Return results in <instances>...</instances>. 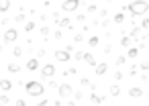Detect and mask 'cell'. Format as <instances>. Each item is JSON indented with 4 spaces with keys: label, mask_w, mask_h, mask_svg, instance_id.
<instances>
[{
    "label": "cell",
    "mask_w": 149,
    "mask_h": 106,
    "mask_svg": "<svg viewBox=\"0 0 149 106\" xmlns=\"http://www.w3.org/2000/svg\"><path fill=\"white\" fill-rule=\"evenodd\" d=\"M123 10H127L131 17H139V15H145L149 10V2H147V0H135V2L123 6Z\"/></svg>",
    "instance_id": "cell-1"
},
{
    "label": "cell",
    "mask_w": 149,
    "mask_h": 106,
    "mask_svg": "<svg viewBox=\"0 0 149 106\" xmlns=\"http://www.w3.org/2000/svg\"><path fill=\"white\" fill-rule=\"evenodd\" d=\"M25 92L29 96H43L45 94V86L41 82H37V80H31V82L25 84Z\"/></svg>",
    "instance_id": "cell-2"
},
{
    "label": "cell",
    "mask_w": 149,
    "mask_h": 106,
    "mask_svg": "<svg viewBox=\"0 0 149 106\" xmlns=\"http://www.w3.org/2000/svg\"><path fill=\"white\" fill-rule=\"evenodd\" d=\"M78 8H80V0H63V4H61L63 12H74Z\"/></svg>",
    "instance_id": "cell-3"
},
{
    "label": "cell",
    "mask_w": 149,
    "mask_h": 106,
    "mask_svg": "<svg viewBox=\"0 0 149 106\" xmlns=\"http://www.w3.org/2000/svg\"><path fill=\"white\" fill-rule=\"evenodd\" d=\"M57 94H59V98H70L74 94V90H72L70 84H59L57 86Z\"/></svg>",
    "instance_id": "cell-4"
},
{
    "label": "cell",
    "mask_w": 149,
    "mask_h": 106,
    "mask_svg": "<svg viewBox=\"0 0 149 106\" xmlns=\"http://www.w3.org/2000/svg\"><path fill=\"white\" fill-rule=\"evenodd\" d=\"M17 39H19V31H17V29H8V31L4 33V43L15 45V43H17Z\"/></svg>",
    "instance_id": "cell-5"
},
{
    "label": "cell",
    "mask_w": 149,
    "mask_h": 106,
    "mask_svg": "<svg viewBox=\"0 0 149 106\" xmlns=\"http://www.w3.org/2000/svg\"><path fill=\"white\" fill-rule=\"evenodd\" d=\"M41 76L47 80V78H53L55 76V65L53 63H45L43 67H41Z\"/></svg>",
    "instance_id": "cell-6"
},
{
    "label": "cell",
    "mask_w": 149,
    "mask_h": 106,
    "mask_svg": "<svg viewBox=\"0 0 149 106\" xmlns=\"http://www.w3.org/2000/svg\"><path fill=\"white\" fill-rule=\"evenodd\" d=\"M55 59L65 63V61H70V59H72V55H70V51H65V49H57V51H55Z\"/></svg>",
    "instance_id": "cell-7"
},
{
    "label": "cell",
    "mask_w": 149,
    "mask_h": 106,
    "mask_svg": "<svg viewBox=\"0 0 149 106\" xmlns=\"http://www.w3.org/2000/svg\"><path fill=\"white\" fill-rule=\"evenodd\" d=\"M27 69H29V71H37V69H39V59H37V57H31V59L27 61Z\"/></svg>",
    "instance_id": "cell-8"
},
{
    "label": "cell",
    "mask_w": 149,
    "mask_h": 106,
    "mask_svg": "<svg viewBox=\"0 0 149 106\" xmlns=\"http://www.w3.org/2000/svg\"><path fill=\"white\" fill-rule=\"evenodd\" d=\"M129 96H131V98H141V96H143V90L137 88V86H133V88H129Z\"/></svg>",
    "instance_id": "cell-9"
},
{
    "label": "cell",
    "mask_w": 149,
    "mask_h": 106,
    "mask_svg": "<svg viewBox=\"0 0 149 106\" xmlns=\"http://www.w3.org/2000/svg\"><path fill=\"white\" fill-rule=\"evenodd\" d=\"M13 82L10 80H0V90H2V92H8V90H13Z\"/></svg>",
    "instance_id": "cell-10"
},
{
    "label": "cell",
    "mask_w": 149,
    "mask_h": 106,
    "mask_svg": "<svg viewBox=\"0 0 149 106\" xmlns=\"http://www.w3.org/2000/svg\"><path fill=\"white\" fill-rule=\"evenodd\" d=\"M94 71H96V76H104V73L108 71V63H98Z\"/></svg>",
    "instance_id": "cell-11"
},
{
    "label": "cell",
    "mask_w": 149,
    "mask_h": 106,
    "mask_svg": "<svg viewBox=\"0 0 149 106\" xmlns=\"http://www.w3.org/2000/svg\"><path fill=\"white\" fill-rule=\"evenodd\" d=\"M84 61L88 63V65H92V67H96L98 63H96V59H94V55L92 53H84Z\"/></svg>",
    "instance_id": "cell-12"
},
{
    "label": "cell",
    "mask_w": 149,
    "mask_h": 106,
    "mask_svg": "<svg viewBox=\"0 0 149 106\" xmlns=\"http://www.w3.org/2000/svg\"><path fill=\"white\" fill-rule=\"evenodd\" d=\"M10 8V0H0V12H6Z\"/></svg>",
    "instance_id": "cell-13"
},
{
    "label": "cell",
    "mask_w": 149,
    "mask_h": 106,
    "mask_svg": "<svg viewBox=\"0 0 149 106\" xmlns=\"http://www.w3.org/2000/svg\"><path fill=\"white\" fill-rule=\"evenodd\" d=\"M57 27H59V29H65V27H70V19H68V17L59 19V21H57Z\"/></svg>",
    "instance_id": "cell-14"
},
{
    "label": "cell",
    "mask_w": 149,
    "mask_h": 106,
    "mask_svg": "<svg viewBox=\"0 0 149 106\" xmlns=\"http://www.w3.org/2000/svg\"><path fill=\"white\" fill-rule=\"evenodd\" d=\"M90 102H92V104H102V102H104V96H96V94H92V96H90Z\"/></svg>",
    "instance_id": "cell-15"
},
{
    "label": "cell",
    "mask_w": 149,
    "mask_h": 106,
    "mask_svg": "<svg viewBox=\"0 0 149 106\" xmlns=\"http://www.w3.org/2000/svg\"><path fill=\"white\" fill-rule=\"evenodd\" d=\"M10 73H19L21 71V65H17V63H8V67H6Z\"/></svg>",
    "instance_id": "cell-16"
},
{
    "label": "cell",
    "mask_w": 149,
    "mask_h": 106,
    "mask_svg": "<svg viewBox=\"0 0 149 106\" xmlns=\"http://www.w3.org/2000/svg\"><path fill=\"white\" fill-rule=\"evenodd\" d=\"M127 55H129L131 59H135V57L139 55V49H137V47H129V53H127Z\"/></svg>",
    "instance_id": "cell-17"
},
{
    "label": "cell",
    "mask_w": 149,
    "mask_h": 106,
    "mask_svg": "<svg viewBox=\"0 0 149 106\" xmlns=\"http://www.w3.org/2000/svg\"><path fill=\"white\" fill-rule=\"evenodd\" d=\"M129 37H131V39H141V29H133Z\"/></svg>",
    "instance_id": "cell-18"
},
{
    "label": "cell",
    "mask_w": 149,
    "mask_h": 106,
    "mask_svg": "<svg viewBox=\"0 0 149 106\" xmlns=\"http://www.w3.org/2000/svg\"><path fill=\"white\" fill-rule=\"evenodd\" d=\"M13 55H15V57H21V55H23V47L15 45V47H13Z\"/></svg>",
    "instance_id": "cell-19"
},
{
    "label": "cell",
    "mask_w": 149,
    "mask_h": 106,
    "mask_svg": "<svg viewBox=\"0 0 149 106\" xmlns=\"http://www.w3.org/2000/svg\"><path fill=\"white\" fill-rule=\"evenodd\" d=\"M123 21H125V17H123V15H120V12H118V15H114V17H112V23H116V25H120V23H123Z\"/></svg>",
    "instance_id": "cell-20"
},
{
    "label": "cell",
    "mask_w": 149,
    "mask_h": 106,
    "mask_svg": "<svg viewBox=\"0 0 149 106\" xmlns=\"http://www.w3.org/2000/svg\"><path fill=\"white\" fill-rule=\"evenodd\" d=\"M110 94H112V96H118V94H120V86H116V84L110 86Z\"/></svg>",
    "instance_id": "cell-21"
},
{
    "label": "cell",
    "mask_w": 149,
    "mask_h": 106,
    "mask_svg": "<svg viewBox=\"0 0 149 106\" xmlns=\"http://www.w3.org/2000/svg\"><path fill=\"white\" fill-rule=\"evenodd\" d=\"M33 29H35V23H33V21H29V23H25V31H27V33H31Z\"/></svg>",
    "instance_id": "cell-22"
},
{
    "label": "cell",
    "mask_w": 149,
    "mask_h": 106,
    "mask_svg": "<svg viewBox=\"0 0 149 106\" xmlns=\"http://www.w3.org/2000/svg\"><path fill=\"white\" fill-rule=\"evenodd\" d=\"M98 41H100L98 37H90V39H88V43H90V47H96V45H98Z\"/></svg>",
    "instance_id": "cell-23"
},
{
    "label": "cell",
    "mask_w": 149,
    "mask_h": 106,
    "mask_svg": "<svg viewBox=\"0 0 149 106\" xmlns=\"http://www.w3.org/2000/svg\"><path fill=\"white\" fill-rule=\"evenodd\" d=\"M120 45H123V47H129V45H131V37H123V39H120Z\"/></svg>",
    "instance_id": "cell-24"
},
{
    "label": "cell",
    "mask_w": 149,
    "mask_h": 106,
    "mask_svg": "<svg viewBox=\"0 0 149 106\" xmlns=\"http://www.w3.org/2000/svg\"><path fill=\"white\" fill-rule=\"evenodd\" d=\"M41 35L47 39V37H49V27H41Z\"/></svg>",
    "instance_id": "cell-25"
},
{
    "label": "cell",
    "mask_w": 149,
    "mask_h": 106,
    "mask_svg": "<svg viewBox=\"0 0 149 106\" xmlns=\"http://www.w3.org/2000/svg\"><path fill=\"white\" fill-rule=\"evenodd\" d=\"M15 23H25V15H17L15 17Z\"/></svg>",
    "instance_id": "cell-26"
},
{
    "label": "cell",
    "mask_w": 149,
    "mask_h": 106,
    "mask_svg": "<svg viewBox=\"0 0 149 106\" xmlns=\"http://www.w3.org/2000/svg\"><path fill=\"white\" fill-rule=\"evenodd\" d=\"M141 29H149V19L145 17V21H141Z\"/></svg>",
    "instance_id": "cell-27"
},
{
    "label": "cell",
    "mask_w": 149,
    "mask_h": 106,
    "mask_svg": "<svg viewBox=\"0 0 149 106\" xmlns=\"http://www.w3.org/2000/svg\"><path fill=\"white\" fill-rule=\"evenodd\" d=\"M123 63H125V55H118L116 57V65H123Z\"/></svg>",
    "instance_id": "cell-28"
},
{
    "label": "cell",
    "mask_w": 149,
    "mask_h": 106,
    "mask_svg": "<svg viewBox=\"0 0 149 106\" xmlns=\"http://www.w3.org/2000/svg\"><path fill=\"white\" fill-rule=\"evenodd\" d=\"M74 41H76V43H82V41H84V35H76Z\"/></svg>",
    "instance_id": "cell-29"
},
{
    "label": "cell",
    "mask_w": 149,
    "mask_h": 106,
    "mask_svg": "<svg viewBox=\"0 0 149 106\" xmlns=\"http://www.w3.org/2000/svg\"><path fill=\"white\" fill-rule=\"evenodd\" d=\"M74 59H78V61H80V59H84V53H82V51H78V53L74 55Z\"/></svg>",
    "instance_id": "cell-30"
},
{
    "label": "cell",
    "mask_w": 149,
    "mask_h": 106,
    "mask_svg": "<svg viewBox=\"0 0 149 106\" xmlns=\"http://www.w3.org/2000/svg\"><path fill=\"white\" fill-rule=\"evenodd\" d=\"M80 84H82V86H90V80H88V78H82Z\"/></svg>",
    "instance_id": "cell-31"
},
{
    "label": "cell",
    "mask_w": 149,
    "mask_h": 106,
    "mask_svg": "<svg viewBox=\"0 0 149 106\" xmlns=\"http://www.w3.org/2000/svg\"><path fill=\"white\" fill-rule=\"evenodd\" d=\"M141 69H145V71H149V61H143V63H141Z\"/></svg>",
    "instance_id": "cell-32"
},
{
    "label": "cell",
    "mask_w": 149,
    "mask_h": 106,
    "mask_svg": "<svg viewBox=\"0 0 149 106\" xmlns=\"http://www.w3.org/2000/svg\"><path fill=\"white\" fill-rule=\"evenodd\" d=\"M0 102H2V104H8L10 100H8V96H0Z\"/></svg>",
    "instance_id": "cell-33"
},
{
    "label": "cell",
    "mask_w": 149,
    "mask_h": 106,
    "mask_svg": "<svg viewBox=\"0 0 149 106\" xmlns=\"http://www.w3.org/2000/svg\"><path fill=\"white\" fill-rule=\"evenodd\" d=\"M88 12H96V4H90L88 6Z\"/></svg>",
    "instance_id": "cell-34"
},
{
    "label": "cell",
    "mask_w": 149,
    "mask_h": 106,
    "mask_svg": "<svg viewBox=\"0 0 149 106\" xmlns=\"http://www.w3.org/2000/svg\"><path fill=\"white\" fill-rule=\"evenodd\" d=\"M123 78V71H114V80H120Z\"/></svg>",
    "instance_id": "cell-35"
},
{
    "label": "cell",
    "mask_w": 149,
    "mask_h": 106,
    "mask_svg": "<svg viewBox=\"0 0 149 106\" xmlns=\"http://www.w3.org/2000/svg\"><path fill=\"white\" fill-rule=\"evenodd\" d=\"M17 106H27V102L25 100H17Z\"/></svg>",
    "instance_id": "cell-36"
},
{
    "label": "cell",
    "mask_w": 149,
    "mask_h": 106,
    "mask_svg": "<svg viewBox=\"0 0 149 106\" xmlns=\"http://www.w3.org/2000/svg\"><path fill=\"white\" fill-rule=\"evenodd\" d=\"M47 102H49V100H41V102H39V104H35V106H47Z\"/></svg>",
    "instance_id": "cell-37"
},
{
    "label": "cell",
    "mask_w": 149,
    "mask_h": 106,
    "mask_svg": "<svg viewBox=\"0 0 149 106\" xmlns=\"http://www.w3.org/2000/svg\"><path fill=\"white\" fill-rule=\"evenodd\" d=\"M68 106H76V102H68Z\"/></svg>",
    "instance_id": "cell-38"
},
{
    "label": "cell",
    "mask_w": 149,
    "mask_h": 106,
    "mask_svg": "<svg viewBox=\"0 0 149 106\" xmlns=\"http://www.w3.org/2000/svg\"><path fill=\"white\" fill-rule=\"evenodd\" d=\"M0 53H2V45H0Z\"/></svg>",
    "instance_id": "cell-39"
},
{
    "label": "cell",
    "mask_w": 149,
    "mask_h": 106,
    "mask_svg": "<svg viewBox=\"0 0 149 106\" xmlns=\"http://www.w3.org/2000/svg\"><path fill=\"white\" fill-rule=\"evenodd\" d=\"M0 106H2V102H0Z\"/></svg>",
    "instance_id": "cell-40"
}]
</instances>
